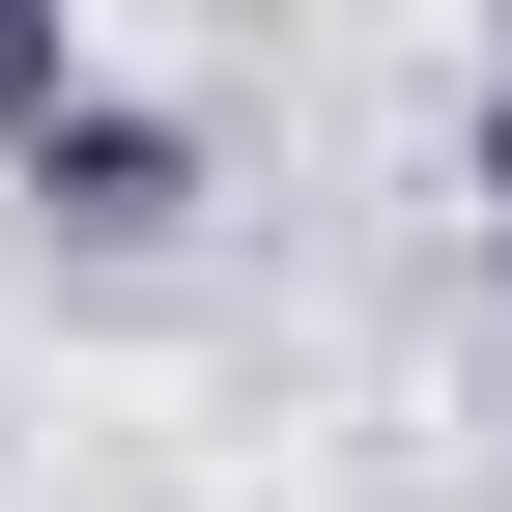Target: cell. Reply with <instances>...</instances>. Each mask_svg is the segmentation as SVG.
Returning <instances> with one entry per match:
<instances>
[{
    "instance_id": "6da1fadb",
    "label": "cell",
    "mask_w": 512,
    "mask_h": 512,
    "mask_svg": "<svg viewBox=\"0 0 512 512\" xmlns=\"http://www.w3.org/2000/svg\"><path fill=\"white\" fill-rule=\"evenodd\" d=\"M0 171H29V200H57V228H86V256H143L171 200H200V143H171V114H143V86H57V114H0Z\"/></svg>"
},
{
    "instance_id": "3957f363",
    "label": "cell",
    "mask_w": 512,
    "mask_h": 512,
    "mask_svg": "<svg viewBox=\"0 0 512 512\" xmlns=\"http://www.w3.org/2000/svg\"><path fill=\"white\" fill-rule=\"evenodd\" d=\"M484 256H512V57H484Z\"/></svg>"
},
{
    "instance_id": "7a4b0ae2",
    "label": "cell",
    "mask_w": 512,
    "mask_h": 512,
    "mask_svg": "<svg viewBox=\"0 0 512 512\" xmlns=\"http://www.w3.org/2000/svg\"><path fill=\"white\" fill-rule=\"evenodd\" d=\"M86 86V29H57V0H0V114H57Z\"/></svg>"
}]
</instances>
